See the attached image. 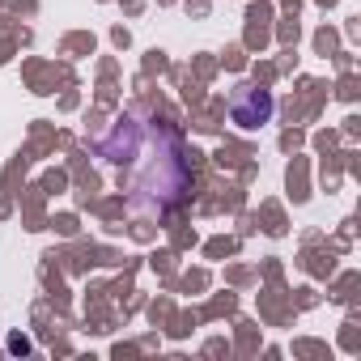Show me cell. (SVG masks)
<instances>
[{
  "label": "cell",
  "mask_w": 361,
  "mask_h": 361,
  "mask_svg": "<svg viewBox=\"0 0 361 361\" xmlns=\"http://www.w3.org/2000/svg\"><path fill=\"white\" fill-rule=\"evenodd\" d=\"M230 119L243 128V132H255L272 119V94L259 90V85H238L234 98H230Z\"/></svg>",
  "instance_id": "obj_2"
},
{
  "label": "cell",
  "mask_w": 361,
  "mask_h": 361,
  "mask_svg": "<svg viewBox=\"0 0 361 361\" xmlns=\"http://www.w3.org/2000/svg\"><path fill=\"white\" fill-rule=\"evenodd\" d=\"M102 170L115 174V188L132 213L161 217L192 192V166L178 132L157 115H119L94 145Z\"/></svg>",
  "instance_id": "obj_1"
}]
</instances>
